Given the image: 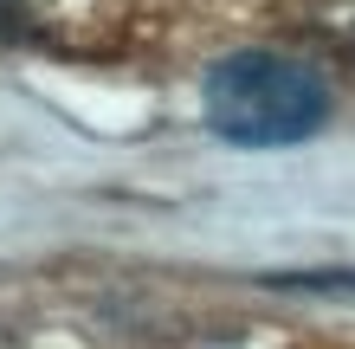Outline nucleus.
<instances>
[{"label":"nucleus","instance_id":"nucleus-1","mask_svg":"<svg viewBox=\"0 0 355 349\" xmlns=\"http://www.w3.org/2000/svg\"><path fill=\"white\" fill-rule=\"evenodd\" d=\"M207 130L233 149H291L329 123V85L284 52H226L200 85Z\"/></svg>","mask_w":355,"mask_h":349},{"label":"nucleus","instance_id":"nucleus-2","mask_svg":"<svg viewBox=\"0 0 355 349\" xmlns=\"http://www.w3.org/2000/svg\"><path fill=\"white\" fill-rule=\"evenodd\" d=\"M26 33V0H0V39H19Z\"/></svg>","mask_w":355,"mask_h":349}]
</instances>
